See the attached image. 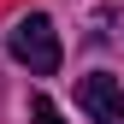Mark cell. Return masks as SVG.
Wrapping results in <instances>:
<instances>
[{
  "label": "cell",
  "mask_w": 124,
  "mask_h": 124,
  "mask_svg": "<svg viewBox=\"0 0 124 124\" xmlns=\"http://www.w3.org/2000/svg\"><path fill=\"white\" fill-rule=\"evenodd\" d=\"M30 118H36V124H65V112H59L47 95H36V101H30Z\"/></svg>",
  "instance_id": "cell-3"
},
{
  "label": "cell",
  "mask_w": 124,
  "mask_h": 124,
  "mask_svg": "<svg viewBox=\"0 0 124 124\" xmlns=\"http://www.w3.org/2000/svg\"><path fill=\"white\" fill-rule=\"evenodd\" d=\"M6 47L18 65H30V77H53L59 71V36H53V18L47 12H24L18 24H12Z\"/></svg>",
  "instance_id": "cell-1"
},
{
  "label": "cell",
  "mask_w": 124,
  "mask_h": 124,
  "mask_svg": "<svg viewBox=\"0 0 124 124\" xmlns=\"http://www.w3.org/2000/svg\"><path fill=\"white\" fill-rule=\"evenodd\" d=\"M77 106H83L95 124H124V83H118L112 71L77 77Z\"/></svg>",
  "instance_id": "cell-2"
}]
</instances>
